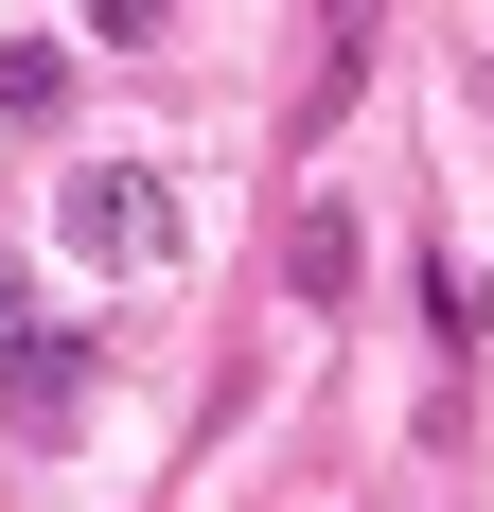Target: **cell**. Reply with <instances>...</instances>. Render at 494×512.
I'll list each match as a JSON object with an SVG mask.
<instances>
[{"label": "cell", "instance_id": "3957f363", "mask_svg": "<svg viewBox=\"0 0 494 512\" xmlns=\"http://www.w3.org/2000/svg\"><path fill=\"white\" fill-rule=\"evenodd\" d=\"M53 106H71V53H53V36H0V124H53Z\"/></svg>", "mask_w": 494, "mask_h": 512}, {"label": "cell", "instance_id": "8992f818", "mask_svg": "<svg viewBox=\"0 0 494 512\" xmlns=\"http://www.w3.org/2000/svg\"><path fill=\"white\" fill-rule=\"evenodd\" d=\"M18 318H36V283H18V248H0V336H18Z\"/></svg>", "mask_w": 494, "mask_h": 512}, {"label": "cell", "instance_id": "277c9868", "mask_svg": "<svg viewBox=\"0 0 494 512\" xmlns=\"http://www.w3.org/2000/svg\"><path fill=\"white\" fill-rule=\"evenodd\" d=\"M283 283H300V301H336V283H353V212H300V230H283Z\"/></svg>", "mask_w": 494, "mask_h": 512}, {"label": "cell", "instance_id": "7a4b0ae2", "mask_svg": "<svg viewBox=\"0 0 494 512\" xmlns=\"http://www.w3.org/2000/svg\"><path fill=\"white\" fill-rule=\"evenodd\" d=\"M89 389H106L89 336H36V318L0 336V424H18V442H71V424H89Z\"/></svg>", "mask_w": 494, "mask_h": 512}, {"label": "cell", "instance_id": "5b68a950", "mask_svg": "<svg viewBox=\"0 0 494 512\" xmlns=\"http://www.w3.org/2000/svg\"><path fill=\"white\" fill-rule=\"evenodd\" d=\"M89 18H106V36H159V18H177V0H89Z\"/></svg>", "mask_w": 494, "mask_h": 512}, {"label": "cell", "instance_id": "6da1fadb", "mask_svg": "<svg viewBox=\"0 0 494 512\" xmlns=\"http://www.w3.org/2000/svg\"><path fill=\"white\" fill-rule=\"evenodd\" d=\"M71 248L89 265H177V177L159 159H71Z\"/></svg>", "mask_w": 494, "mask_h": 512}]
</instances>
